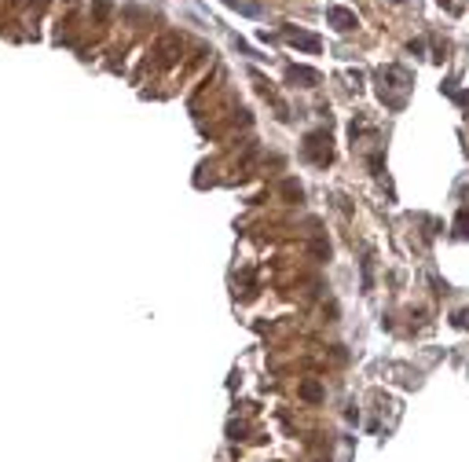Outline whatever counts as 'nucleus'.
<instances>
[{
    "mask_svg": "<svg viewBox=\"0 0 469 462\" xmlns=\"http://www.w3.org/2000/svg\"><path fill=\"white\" fill-rule=\"evenodd\" d=\"M327 19H330V26H334V29H352V26H355V15L345 11V7H330Z\"/></svg>",
    "mask_w": 469,
    "mask_h": 462,
    "instance_id": "nucleus-1",
    "label": "nucleus"
},
{
    "mask_svg": "<svg viewBox=\"0 0 469 462\" xmlns=\"http://www.w3.org/2000/svg\"><path fill=\"white\" fill-rule=\"evenodd\" d=\"M290 41L301 44V48H308V51H319V41H315V37H308V33H290Z\"/></svg>",
    "mask_w": 469,
    "mask_h": 462,
    "instance_id": "nucleus-2",
    "label": "nucleus"
},
{
    "mask_svg": "<svg viewBox=\"0 0 469 462\" xmlns=\"http://www.w3.org/2000/svg\"><path fill=\"white\" fill-rule=\"evenodd\" d=\"M455 235H458V239H466V235H469V209H462V213H458V224H455Z\"/></svg>",
    "mask_w": 469,
    "mask_h": 462,
    "instance_id": "nucleus-3",
    "label": "nucleus"
},
{
    "mask_svg": "<svg viewBox=\"0 0 469 462\" xmlns=\"http://www.w3.org/2000/svg\"><path fill=\"white\" fill-rule=\"evenodd\" d=\"M290 77H293V81H319L312 70H290Z\"/></svg>",
    "mask_w": 469,
    "mask_h": 462,
    "instance_id": "nucleus-4",
    "label": "nucleus"
},
{
    "mask_svg": "<svg viewBox=\"0 0 469 462\" xmlns=\"http://www.w3.org/2000/svg\"><path fill=\"white\" fill-rule=\"evenodd\" d=\"M305 396H312V400H315V396H319V385H315V382H308V385H305Z\"/></svg>",
    "mask_w": 469,
    "mask_h": 462,
    "instance_id": "nucleus-5",
    "label": "nucleus"
}]
</instances>
